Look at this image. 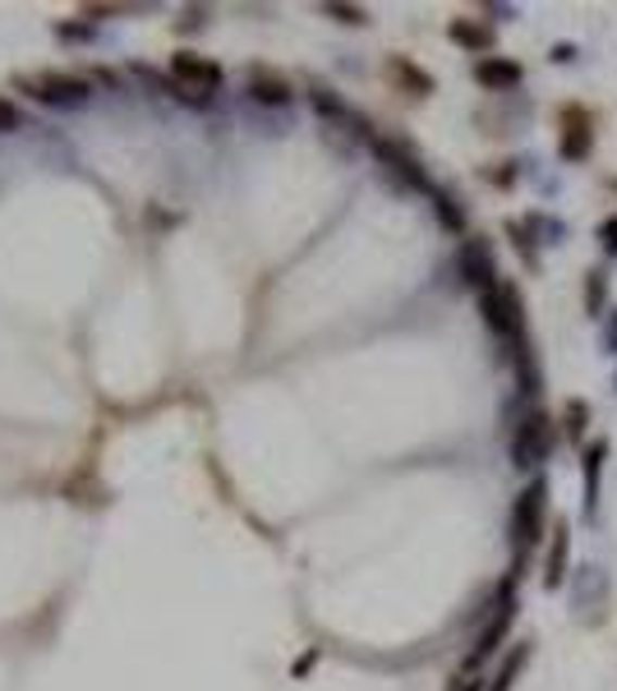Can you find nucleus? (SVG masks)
<instances>
[{
	"label": "nucleus",
	"instance_id": "f257e3e1",
	"mask_svg": "<svg viewBox=\"0 0 617 691\" xmlns=\"http://www.w3.org/2000/svg\"><path fill=\"white\" fill-rule=\"evenodd\" d=\"M544 498H549V479L539 475L530 479L526 489H520L516 498V507H512V549H516V558H526L530 549H539V540H544Z\"/></svg>",
	"mask_w": 617,
	"mask_h": 691
},
{
	"label": "nucleus",
	"instance_id": "f03ea898",
	"mask_svg": "<svg viewBox=\"0 0 617 691\" xmlns=\"http://www.w3.org/2000/svg\"><path fill=\"white\" fill-rule=\"evenodd\" d=\"M549 448H553V429H549V419H544V411H534V415H526L516 425V434H512V461L520 470H534L539 461L549 456Z\"/></svg>",
	"mask_w": 617,
	"mask_h": 691
},
{
	"label": "nucleus",
	"instance_id": "7ed1b4c3",
	"mask_svg": "<svg viewBox=\"0 0 617 691\" xmlns=\"http://www.w3.org/2000/svg\"><path fill=\"white\" fill-rule=\"evenodd\" d=\"M18 88L33 92L37 102H55V106H65V102H84L92 84L79 79V74H24L18 79Z\"/></svg>",
	"mask_w": 617,
	"mask_h": 691
},
{
	"label": "nucleus",
	"instance_id": "20e7f679",
	"mask_svg": "<svg viewBox=\"0 0 617 691\" xmlns=\"http://www.w3.org/2000/svg\"><path fill=\"white\" fill-rule=\"evenodd\" d=\"M456 263H461V277H466L479 296L484 291H493L498 281V263H493V249H489V240H479V236H470L466 244H461V254H456Z\"/></svg>",
	"mask_w": 617,
	"mask_h": 691
},
{
	"label": "nucleus",
	"instance_id": "39448f33",
	"mask_svg": "<svg viewBox=\"0 0 617 691\" xmlns=\"http://www.w3.org/2000/svg\"><path fill=\"white\" fill-rule=\"evenodd\" d=\"M171 74H176V84L189 88V98H207V92L222 84V70L212 61H199V55H176V61H171Z\"/></svg>",
	"mask_w": 617,
	"mask_h": 691
},
{
	"label": "nucleus",
	"instance_id": "423d86ee",
	"mask_svg": "<svg viewBox=\"0 0 617 691\" xmlns=\"http://www.w3.org/2000/svg\"><path fill=\"white\" fill-rule=\"evenodd\" d=\"M374 152H378V162L388 166V171H396L406 185H415V189H433L429 180H424V171H419V158L406 148V143H392V139H374Z\"/></svg>",
	"mask_w": 617,
	"mask_h": 691
},
{
	"label": "nucleus",
	"instance_id": "0eeeda50",
	"mask_svg": "<svg viewBox=\"0 0 617 691\" xmlns=\"http://www.w3.org/2000/svg\"><path fill=\"white\" fill-rule=\"evenodd\" d=\"M594 148V134H590V115L581 106H567L563 111V162H581L590 158Z\"/></svg>",
	"mask_w": 617,
	"mask_h": 691
},
{
	"label": "nucleus",
	"instance_id": "6e6552de",
	"mask_svg": "<svg viewBox=\"0 0 617 691\" xmlns=\"http://www.w3.org/2000/svg\"><path fill=\"white\" fill-rule=\"evenodd\" d=\"M512 618H516V604H512V581H507V590H503V600H498V613H493V623L484 627V637H479V645H475V655H470V664H479V659H489L493 650H498V641L507 637V627H512Z\"/></svg>",
	"mask_w": 617,
	"mask_h": 691
},
{
	"label": "nucleus",
	"instance_id": "1a4fd4ad",
	"mask_svg": "<svg viewBox=\"0 0 617 691\" xmlns=\"http://www.w3.org/2000/svg\"><path fill=\"white\" fill-rule=\"evenodd\" d=\"M526 74H520L516 61H503V55H484V61L475 65V84L489 88V92H503V88H516Z\"/></svg>",
	"mask_w": 617,
	"mask_h": 691
},
{
	"label": "nucleus",
	"instance_id": "9d476101",
	"mask_svg": "<svg viewBox=\"0 0 617 691\" xmlns=\"http://www.w3.org/2000/svg\"><path fill=\"white\" fill-rule=\"evenodd\" d=\"M530 664V641H516L512 650H507V659L498 664V674H493V682H489V691H512L516 687V678H520V668Z\"/></svg>",
	"mask_w": 617,
	"mask_h": 691
},
{
	"label": "nucleus",
	"instance_id": "9b49d317",
	"mask_svg": "<svg viewBox=\"0 0 617 691\" xmlns=\"http://www.w3.org/2000/svg\"><path fill=\"white\" fill-rule=\"evenodd\" d=\"M563 571H567V522H557V526H553L549 563H544V586L557 590V586H563Z\"/></svg>",
	"mask_w": 617,
	"mask_h": 691
},
{
	"label": "nucleus",
	"instance_id": "f8f14e48",
	"mask_svg": "<svg viewBox=\"0 0 617 691\" xmlns=\"http://www.w3.org/2000/svg\"><path fill=\"white\" fill-rule=\"evenodd\" d=\"M604 456H608V443H590L585 448V512H594V503H600V470H604Z\"/></svg>",
	"mask_w": 617,
	"mask_h": 691
},
{
	"label": "nucleus",
	"instance_id": "ddd939ff",
	"mask_svg": "<svg viewBox=\"0 0 617 691\" xmlns=\"http://www.w3.org/2000/svg\"><path fill=\"white\" fill-rule=\"evenodd\" d=\"M448 37H452L456 47H470V51H493V33H489V28H479V24H470V18H452Z\"/></svg>",
	"mask_w": 617,
	"mask_h": 691
},
{
	"label": "nucleus",
	"instance_id": "4468645a",
	"mask_svg": "<svg viewBox=\"0 0 617 691\" xmlns=\"http://www.w3.org/2000/svg\"><path fill=\"white\" fill-rule=\"evenodd\" d=\"M388 74L406 84L411 98H424V92H433V79H429V74H419L411 61H401V55H396V61H388Z\"/></svg>",
	"mask_w": 617,
	"mask_h": 691
},
{
	"label": "nucleus",
	"instance_id": "2eb2a0df",
	"mask_svg": "<svg viewBox=\"0 0 617 691\" xmlns=\"http://www.w3.org/2000/svg\"><path fill=\"white\" fill-rule=\"evenodd\" d=\"M249 88H254V98L259 102H291V88H286V79H281V74H267V70H254V84H249Z\"/></svg>",
	"mask_w": 617,
	"mask_h": 691
},
{
	"label": "nucleus",
	"instance_id": "dca6fc26",
	"mask_svg": "<svg viewBox=\"0 0 617 691\" xmlns=\"http://www.w3.org/2000/svg\"><path fill=\"white\" fill-rule=\"evenodd\" d=\"M429 199H433V208H438V217H442V226L448 230H466V217H461V208H456V199L448 194V189H429Z\"/></svg>",
	"mask_w": 617,
	"mask_h": 691
},
{
	"label": "nucleus",
	"instance_id": "f3484780",
	"mask_svg": "<svg viewBox=\"0 0 617 691\" xmlns=\"http://www.w3.org/2000/svg\"><path fill=\"white\" fill-rule=\"evenodd\" d=\"M585 419H590V401H581V397H571V401H567V411H563V425H567V438H581V434H585Z\"/></svg>",
	"mask_w": 617,
	"mask_h": 691
},
{
	"label": "nucleus",
	"instance_id": "a211bd4d",
	"mask_svg": "<svg viewBox=\"0 0 617 691\" xmlns=\"http://www.w3.org/2000/svg\"><path fill=\"white\" fill-rule=\"evenodd\" d=\"M585 310L590 314H604V273H590V281H585Z\"/></svg>",
	"mask_w": 617,
	"mask_h": 691
},
{
	"label": "nucleus",
	"instance_id": "6ab92c4d",
	"mask_svg": "<svg viewBox=\"0 0 617 691\" xmlns=\"http://www.w3.org/2000/svg\"><path fill=\"white\" fill-rule=\"evenodd\" d=\"M507 230H512V236H516V249H520V259H526V263L534 267L539 259H534V244H530V226H526V222H512Z\"/></svg>",
	"mask_w": 617,
	"mask_h": 691
},
{
	"label": "nucleus",
	"instance_id": "aec40b11",
	"mask_svg": "<svg viewBox=\"0 0 617 691\" xmlns=\"http://www.w3.org/2000/svg\"><path fill=\"white\" fill-rule=\"evenodd\" d=\"M18 125H24V115H18V106L0 98V134H10V129H18Z\"/></svg>",
	"mask_w": 617,
	"mask_h": 691
},
{
	"label": "nucleus",
	"instance_id": "412c9836",
	"mask_svg": "<svg viewBox=\"0 0 617 691\" xmlns=\"http://www.w3.org/2000/svg\"><path fill=\"white\" fill-rule=\"evenodd\" d=\"M600 244L608 249V254H617V217H608V222H600Z\"/></svg>",
	"mask_w": 617,
	"mask_h": 691
},
{
	"label": "nucleus",
	"instance_id": "4be33fe9",
	"mask_svg": "<svg viewBox=\"0 0 617 691\" xmlns=\"http://www.w3.org/2000/svg\"><path fill=\"white\" fill-rule=\"evenodd\" d=\"M327 14L345 18V24H364V10H360V5H327Z\"/></svg>",
	"mask_w": 617,
	"mask_h": 691
},
{
	"label": "nucleus",
	"instance_id": "5701e85b",
	"mask_svg": "<svg viewBox=\"0 0 617 691\" xmlns=\"http://www.w3.org/2000/svg\"><path fill=\"white\" fill-rule=\"evenodd\" d=\"M452 691H479V682H475V678H461Z\"/></svg>",
	"mask_w": 617,
	"mask_h": 691
},
{
	"label": "nucleus",
	"instance_id": "b1692460",
	"mask_svg": "<svg viewBox=\"0 0 617 691\" xmlns=\"http://www.w3.org/2000/svg\"><path fill=\"white\" fill-rule=\"evenodd\" d=\"M604 337H608V346H617V310H613V323H608V332H604Z\"/></svg>",
	"mask_w": 617,
	"mask_h": 691
}]
</instances>
